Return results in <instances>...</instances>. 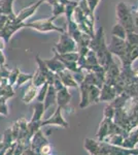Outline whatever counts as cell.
<instances>
[{"instance_id": "cell-1", "label": "cell", "mask_w": 138, "mask_h": 155, "mask_svg": "<svg viewBox=\"0 0 138 155\" xmlns=\"http://www.w3.org/2000/svg\"><path fill=\"white\" fill-rule=\"evenodd\" d=\"M117 17L119 19V23L126 29V31H131V30H135V24L134 19L128 8L126 4L124 2H120L117 6Z\"/></svg>"}, {"instance_id": "cell-2", "label": "cell", "mask_w": 138, "mask_h": 155, "mask_svg": "<svg viewBox=\"0 0 138 155\" xmlns=\"http://www.w3.org/2000/svg\"><path fill=\"white\" fill-rule=\"evenodd\" d=\"M56 18L52 17L49 19H41L37 20V21L30 22V23H25V27H28V28L35 29L39 32H50V31H58L63 33L65 30L63 28H60V27L56 26L53 22Z\"/></svg>"}, {"instance_id": "cell-3", "label": "cell", "mask_w": 138, "mask_h": 155, "mask_svg": "<svg viewBox=\"0 0 138 155\" xmlns=\"http://www.w3.org/2000/svg\"><path fill=\"white\" fill-rule=\"evenodd\" d=\"M55 51L58 54H65L69 53V52H77V45L70 34L64 33L61 34L60 36L59 44L56 45L55 47Z\"/></svg>"}, {"instance_id": "cell-4", "label": "cell", "mask_w": 138, "mask_h": 155, "mask_svg": "<svg viewBox=\"0 0 138 155\" xmlns=\"http://www.w3.org/2000/svg\"><path fill=\"white\" fill-rule=\"evenodd\" d=\"M62 109L61 107L58 106V107L55 111L54 115L52 117H50L49 119L47 120H41V126H47V125H57V126H60V127H64V128H67L69 125L65 119L63 118V115H62Z\"/></svg>"}, {"instance_id": "cell-5", "label": "cell", "mask_w": 138, "mask_h": 155, "mask_svg": "<svg viewBox=\"0 0 138 155\" xmlns=\"http://www.w3.org/2000/svg\"><path fill=\"white\" fill-rule=\"evenodd\" d=\"M47 144H49V141L43 136V134L41 132L40 129H38V130L35 132L33 136H32L31 140H30V147H31L32 151L34 152V154H39L41 148Z\"/></svg>"}, {"instance_id": "cell-6", "label": "cell", "mask_w": 138, "mask_h": 155, "mask_svg": "<svg viewBox=\"0 0 138 155\" xmlns=\"http://www.w3.org/2000/svg\"><path fill=\"white\" fill-rule=\"evenodd\" d=\"M42 2H43V1H41V0H38L36 3H34V4H32V5H30L28 7H25V8H23L21 12H19V14L16 15L14 21L18 22V23H22V22H25L27 19H29L30 17H32L35 14V12H36L37 8H38V7L41 5Z\"/></svg>"}, {"instance_id": "cell-7", "label": "cell", "mask_w": 138, "mask_h": 155, "mask_svg": "<svg viewBox=\"0 0 138 155\" xmlns=\"http://www.w3.org/2000/svg\"><path fill=\"white\" fill-rule=\"evenodd\" d=\"M36 62L38 64V69L40 71V72L46 77L47 79V83L52 85L53 84V81H54V78H55V72H53L52 71H50L49 67L47 66L46 62L44 60H42L40 57L37 55L36 56Z\"/></svg>"}, {"instance_id": "cell-8", "label": "cell", "mask_w": 138, "mask_h": 155, "mask_svg": "<svg viewBox=\"0 0 138 155\" xmlns=\"http://www.w3.org/2000/svg\"><path fill=\"white\" fill-rule=\"evenodd\" d=\"M117 94V90H115L114 86L105 84L103 86V88H102V91H100L99 101H112V99L115 98Z\"/></svg>"}, {"instance_id": "cell-9", "label": "cell", "mask_w": 138, "mask_h": 155, "mask_svg": "<svg viewBox=\"0 0 138 155\" xmlns=\"http://www.w3.org/2000/svg\"><path fill=\"white\" fill-rule=\"evenodd\" d=\"M71 99V94L69 93L67 87H63L62 89L57 91V104L62 109H65Z\"/></svg>"}, {"instance_id": "cell-10", "label": "cell", "mask_w": 138, "mask_h": 155, "mask_svg": "<svg viewBox=\"0 0 138 155\" xmlns=\"http://www.w3.org/2000/svg\"><path fill=\"white\" fill-rule=\"evenodd\" d=\"M56 102H57V90L55 89V87L53 85L49 84L46 97H44V101H43L44 110H47L50 107H52Z\"/></svg>"}, {"instance_id": "cell-11", "label": "cell", "mask_w": 138, "mask_h": 155, "mask_svg": "<svg viewBox=\"0 0 138 155\" xmlns=\"http://www.w3.org/2000/svg\"><path fill=\"white\" fill-rule=\"evenodd\" d=\"M58 76L60 77L62 83L65 87H77V83L74 80L73 76L69 72V71L67 68L63 69V71L58 72Z\"/></svg>"}, {"instance_id": "cell-12", "label": "cell", "mask_w": 138, "mask_h": 155, "mask_svg": "<svg viewBox=\"0 0 138 155\" xmlns=\"http://www.w3.org/2000/svg\"><path fill=\"white\" fill-rule=\"evenodd\" d=\"M44 62H46L47 66L49 67L50 71H52L53 72H55V74H58L59 71H63V69L66 68L64 65V63L59 58H58L56 54H55V57L53 59L44 60Z\"/></svg>"}, {"instance_id": "cell-13", "label": "cell", "mask_w": 138, "mask_h": 155, "mask_svg": "<svg viewBox=\"0 0 138 155\" xmlns=\"http://www.w3.org/2000/svg\"><path fill=\"white\" fill-rule=\"evenodd\" d=\"M14 0H0V15H6L9 18H14L16 15L12 9Z\"/></svg>"}, {"instance_id": "cell-14", "label": "cell", "mask_w": 138, "mask_h": 155, "mask_svg": "<svg viewBox=\"0 0 138 155\" xmlns=\"http://www.w3.org/2000/svg\"><path fill=\"white\" fill-rule=\"evenodd\" d=\"M37 92H38V87L34 86L33 84L30 85L29 88L26 90V92H25L23 98H22V101H23L24 104H30L31 101H33L35 98H36V95H37Z\"/></svg>"}, {"instance_id": "cell-15", "label": "cell", "mask_w": 138, "mask_h": 155, "mask_svg": "<svg viewBox=\"0 0 138 155\" xmlns=\"http://www.w3.org/2000/svg\"><path fill=\"white\" fill-rule=\"evenodd\" d=\"M44 106H43V102L41 101H37L34 106V112H33V115H32V119L31 121L32 122H35V121H41L42 119V116L44 114Z\"/></svg>"}, {"instance_id": "cell-16", "label": "cell", "mask_w": 138, "mask_h": 155, "mask_svg": "<svg viewBox=\"0 0 138 155\" xmlns=\"http://www.w3.org/2000/svg\"><path fill=\"white\" fill-rule=\"evenodd\" d=\"M85 148L88 150L90 154H99L100 143L92 139H86L85 140Z\"/></svg>"}, {"instance_id": "cell-17", "label": "cell", "mask_w": 138, "mask_h": 155, "mask_svg": "<svg viewBox=\"0 0 138 155\" xmlns=\"http://www.w3.org/2000/svg\"><path fill=\"white\" fill-rule=\"evenodd\" d=\"M31 81H32V84H33L34 86L38 87V88H39L40 86H42L43 84H46V83H47L46 77H44L43 74H41L39 69H37L36 72H35L33 76H32Z\"/></svg>"}, {"instance_id": "cell-18", "label": "cell", "mask_w": 138, "mask_h": 155, "mask_svg": "<svg viewBox=\"0 0 138 155\" xmlns=\"http://www.w3.org/2000/svg\"><path fill=\"white\" fill-rule=\"evenodd\" d=\"M111 33H112V35H114V36H117L123 39H126V29H125L120 23L114 25Z\"/></svg>"}, {"instance_id": "cell-19", "label": "cell", "mask_w": 138, "mask_h": 155, "mask_svg": "<svg viewBox=\"0 0 138 155\" xmlns=\"http://www.w3.org/2000/svg\"><path fill=\"white\" fill-rule=\"evenodd\" d=\"M32 76H33V74H23V72H20L19 76H18L17 82H16V86H17V87H21V86H23L24 84H26L27 82L31 81Z\"/></svg>"}, {"instance_id": "cell-20", "label": "cell", "mask_w": 138, "mask_h": 155, "mask_svg": "<svg viewBox=\"0 0 138 155\" xmlns=\"http://www.w3.org/2000/svg\"><path fill=\"white\" fill-rule=\"evenodd\" d=\"M126 38L127 42H129L130 45H137L138 46V32L136 30L126 31Z\"/></svg>"}, {"instance_id": "cell-21", "label": "cell", "mask_w": 138, "mask_h": 155, "mask_svg": "<svg viewBox=\"0 0 138 155\" xmlns=\"http://www.w3.org/2000/svg\"><path fill=\"white\" fill-rule=\"evenodd\" d=\"M65 12V5L63 3H61L60 1L56 2L55 4H53V17L57 18L60 15Z\"/></svg>"}, {"instance_id": "cell-22", "label": "cell", "mask_w": 138, "mask_h": 155, "mask_svg": "<svg viewBox=\"0 0 138 155\" xmlns=\"http://www.w3.org/2000/svg\"><path fill=\"white\" fill-rule=\"evenodd\" d=\"M20 72H21V71H20V69L18 68V67H14L12 71H9V74H8V77H7V83L11 85V86L16 85L18 76H19Z\"/></svg>"}, {"instance_id": "cell-23", "label": "cell", "mask_w": 138, "mask_h": 155, "mask_svg": "<svg viewBox=\"0 0 138 155\" xmlns=\"http://www.w3.org/2000/svg\"><path fill=\"white\" fill-rule=\"evenodd\" d=\"M47 87H49V84L47 83L43 84L42 86L39 87L38 92H37V95H36V101H37L43 102L44 97H46V94H47Z\"/></svg>"}, {"instance_id": "cell-24", "label": "cell", "mask_w": 138, "mask_h": 155, "mask_svg": "<svg viewBox=\"0 0 138 155\" xmlns=\"http://www.w3.org/2000/svg\"><path fill=\"white\" fill-rule=\"evenodd\" d=\"M6 101V98L0 96V114L4 115V116L8 115V107H7Z\"/></svg>"}, {"instance_id": "cell-25", "label": "cell", "mask_w": 138, "mask_h": 155, "mask_svg": "<svg viewBox=\"0 0 138 155\" xmlns=\"http://www.w3.org/2000/svg\"><path fill=\"white\" fill-rule=\"evenodd\" d=\"M114 107H112L111 104H109V106H107L104 110V117L107 119H111V118H114Z\"/></svg>"}, {"instance_id": "cell-26", "label": "cell", "mask_w": 138, "mask_h": 155, "mask_svg": "<svg viewBox=\"0 0 138 155\" xmlns=\"http://www.w3.org/2000/svg\"><path fill=\"white\" fill-rule=\"evenodd\" d=\"M11 134H12V137H14V142H16L17 139H18V136H19V132H20V127H19V123H18V121H16L14 124H12V126L11 127Z\"/></svg>"}, {"instance_id": "cell-27", "label": "cell", "mask_w": 138, "mask_h": 155, "mask_svg": "<svg viewBox=\"0 0 138 155\" xmlns=\"http://www.w3.org/2000/svg\"><path fill=\"white\" fill-rule=\"evenodd\" d=\"M88 5H89L90 9H91L92 12H94L95 8H96V6L98 5V3H99L100 0H86Z\"/></svg>"}, {"instance_id": "cell-28", "label": "cell", "mask_w": 138, "mask_h": 155, "mask_svg": "<svg viewBox=\"0 0 138 155\" xmlns=\"http://www.w3.org/2000/svg\"><path fill=\"white\" fill-rule=\"evenodd\" d=\"M8 18L9 17L6 16V15H0V30L6 24V22L8 21Z\"/></svg>"}, {"instance_id": "cell-29", "label": "cell", "mask_w": 138, "mask_h": 155, "mask_svg": "<svg viewBox=\"0 0 138 155\" xmlns=\"http://www.w3.org/2000/svg\"><path fill=\"white\" fill-rule=\"evenodd\" d=\"M4 64H5V56L2 50H0V65H4Z\"/></svg>"}, {"instance_id": "cell-30", "label": "cell", "mask_w": 138, "mask_h": 155, "mask_svg": "<svg viewBox=\"0 0 138 155\" xmlns=\"http://www.w3.org/2000/svg\"><path fill=\"white\" fill-rule=\"evenodd\" d=\"M133 17H135V26H136V29L138 32V9L133 12Z\"/></svg>"}, {"instance_id": "cell-31", "label": "cell", "mask_w": 138, "mask_h": 155, "mask_svg": "<svg viewBox=\"0 0 138 155\" xmlns=\"http://www.w3.org/2000/svg\"><path fill=\"white\" fill-rule=\"evenodd\" d=\"M4 47H5V41H4L1 37H0V50H2V51H3Z\"/></svg>"}, {"instance_id": "cell-32", "label": "cell", "mask_w": 138, "mask_h": 155, "mask_svg": "<svg viewBox=\"0 0 138 155\" xmlns=\"http://www.w3.org/2000/svg\"><path fill=\"white\" fill-rule=\"evenodd\" d=\"M41 1H46V0H41Z\"/></svg>"}]
</instances>
